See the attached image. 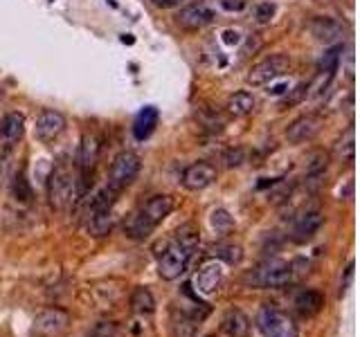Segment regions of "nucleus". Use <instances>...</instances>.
<instances>
[{
    "instance_id": "4be33fe9",
    "label": "nucleus",
    "mask_w": 360,
    "mask_h": 337,
    "mask_svg": "<svg viewBox=\"0 0 360 337\" xmlns=\"http://www.w3.org/2000/svg\"><path fill=\"white\" fill-rule=\"evenodd\" d=\"M227 113L232 115V117H245V115H250L254 110V97L248 92V90H241V92H234L230 99H227Z\"/></svg>"
},
{
    "instance_id": "dca6fc26",
    "label": "nucleus",
    "mask_w": 360,
    "mask_h": 337,
    "mask_svg": "<svg viewBox=\"0 0 360 337\" xmlns=\"http://www.w3.org/2000/svg\"><path fill=\"white\" fill-rule=\"evenodd\" d=\"M99 153H101V138L97 133H86L81 138V144H79V169H81V178L86 180L88 173H92L95 165H97L99 160Z\"/></svg>"
},
{
    "instance_id": "423d86ee",
    "label": "nucleus",
    "mask_w": 360,
    "mask_h": 337,
    "mask_svg": "<svg viewBox=\"0 0 360 337\" xmlns=\"http://www.w3.org/2000/svg\"><path fill=\"white\" fill-rule=\"evenodd\" d=\"M140 167H142V162H140L138 153H133V151L117 153L108 169V189L115 191V194H120L122 189H126L131 182L138 178Z\"/></svg>"
},
{
    "instance_id": "bb28decb",
    "label": "nucleus",
    "mask_w": 360,
    "mask_h": 337,
    "mask_svg": "<svg viewBox=\"0 0 360 337\" xmlns=\"http://www.w3.org/2000/svg\"><path fill=\"white\" fill-rule=\"evenodd\" d=\"M14 196L21 200V202H30L32 200V187L27 182L25 173H16L14 178Z\"/></svg>"
},
{
    "instance_id": "ddd939ff",
    "label": "nucleus",
    "mask_w": 360,
    "mask_h": 337,
    "mask_svg": "<svg viewBox=\"0 0 360 337\" xmlns=\"http://www.w3.org/2000/svg\"><path fill=\"white\" fill-rule=\"evenodd\" d=\"M216 176H219V171L210 162H194L183 173V187L189 191H203L214 185Z\"/></svg>"
},
{
    "instance_id": "a211bd4d",
    "label": "nucleus",
    "mask_w": 360,
    "mask_h": 337,
    "mask_svg": "<svg viewBox=\"0 0 360 337\" xmlns=\"http://www.w3.org/2000/svg\"><path fill=\"white\" fill-rule=\"evenodd\" d=\"M158 120H160L158 108H154V106H147V108H142L138 113L136 122H133V135H136V140L145 142L147 138H151V133H154L156 126H158Z\"/></svg>"
},
{
    "instance_id": "2eb2a0df",
    "label": "nucleus",
    "mask_w": 360,
    "mask_h": 337,
    "mask_svg": "<svg viewBox=\"0 0 360 337\" xmlns=\"http://www.w3.org/2000/svg\"><path fill=\"white\" fill-rule=\"evenodd\" d=\"M311 34H313L316 41L325 43V45H336L340 38L345 36V27L340 21L331 16H316L309 25Z\"/></svg>"
},
{
    "instance_id": "f03ea898",
    "label": "nucleus",
    "mask_w": 360,
    "mask_h": 337,
    "mask_svg": "<svg viewBox=\"0 0 360 337\" xmlns=\"http://www.w3.org/2000/svg\"><path fill=\"white\" fill-rule=\"evenodd\" d=\"M174 211V198L172 196H154L145 205H140L133 214L126 218L124 232L129 238L142 240L151 236V232L163 223V220Z\"/></svg>"
},
{
    "instance_id": "9b49d317",
    "label": "nucleus",
    "mask_w": 360,
    "mask_h": 337,
    "mask_svg": "<svg viewBox=\"0 0 360 337\" xmlns=\"http://www.w3.org/2000/svg\"><path fill=\"white\" fill-rule=\"evenodd\" d=\"M70 324V315L61 308H47L34 320V331L43 337H59Z\"/></svg>"
},
{
    "instance_id": "c85d7f7f",
    "label": "nucleus",
    "mask_w": 360,
    "mask_h": 337,
    "mask_svg": "<svg viewBox=\"0 0 360 337\" xmlns=\"http://www.w3.org/2000/svg\"><path fill=\"white\" fill-rule=\"evenodd\" d=\"M216 256L223 258V261H227L230 265H236V263H241L243 249L239 245H223V247L216 249Z\"/></svg>"
},
{
    "instance_id": "b1692460",
    "label": "nucleus",
    "mask_w": 360,
    "mask_h": 337,
    "mask_svg": "<svg viewBox=\"0 0 360 337\" xmlns=\"http://www.w3.org/2000/svg\"><path fill=\"white\" fill-rule=\"evenodd\" d=\"M340 56H343V45L336 43L334 47H329V50H327L325 54H322L318 70H320V72H331V74H336V72H338V65H340Z\"/></svg>"
},
{
    "instance_id": "2f4dec72",
    "label": "nucleus",
    "mask_w": 360,
    "mask_h": 337,
    "mask_svg": "<svg viewBox=\"0 0 360 337\" xmlns=\"http://www.w3.org/2000/svg\"><path fill=\"white\" fill-rule=\"evenodd\" d=\"M221 7L227 12H241L245 9V0H221Z\"/></svg>"
},
{
    "instance_id": "4468645a",
    "label": "nucleus",
    "mask_w": 360,
    "mask_h": 337,
    "mask_svg": "<svg viewBox=\"0 0 360 337\" xmlns=\"http://www.w3.org/2000/svg\"><path fill=\"white\" fill-rule=\"evenodd\" d=\"M223 283V265L212 258V261H205L201 268H198V272L194 274V281L192 286L196 288V293L201 295H212L221 288Z\"/></svg>"
},
{
    "instance_id": "5701e85b",
    "label": "nucleus",
    "mask_w": 360,
    "mask_h": 337,
    "mask_svg": "<svg viewBox=\"0 0 360 337\" xmlns=\"http://www.w3.org/2000/svg\"><path fill=\"white\" fill-rule=\"evenodd\" d=\"M131 306L140 315H151L156 311V299L149 288H136L133 295H131Z\"/></svg>"
},
{
    "instance_id": "f3484780",
    "label": "nucleus",
    "mask_w": 360,
    "mask_h": 337,
    "mask_svg": "<svg viewBox=\"0 0 360 337\" xmlns=\"http://www.w3.org/2000/svg\"><path fill=\"white\" fill-rule=\"evenodd\" d=\"M322 220H325L322 211H318V209L304 211V214L295 220V225H293V234H291L293 243H300V245L309 243V240L318 234V229L322 227Z\"/></svg>"
},
{
    "instance_id": "f704fd0d",
    "label": "nucleus",
    "mask_w": 360,
    "mask_h": 337,
    "mask_svg": "<svg viewBox=\"0 0 360 337\" xmlns=\"http://www.w3.org/2000/svg\"><path fill=\"white\" fill-rule=\"evenodd\" d=\"M223 36H225V43H239V34L236 32H232V30H227V32H223Z\"/></svg>"
},
{
    "instance_id": "f257e3e1",
    "label": "nucleus",
    "mask_w": 360,
    "mask_h": 337,
    "mask_svg": "<svg viewBox=\"0 0 360 337\" xmlns=\"http://www.w3.org/2000/svg\"><path fill=\"white\" fill-rule=\"evenodd\" d=\"M198 229L187 223L176 232L174 240L167 245V249L163 252V256L158 258V274L165 279V281H174L180 274L187 270L189 258H192L194 249L198 247Z\"/></svg>"
},
{
    "instance_id": "7c9ffc66",
    "label": "nucleus",
    "mask_w": 360,
    "mask_h": 337,
    "mask_svg": "<svg viewBox=\"0 0 360 337\" xmlns=\"http://www.w3.org/2000/svg\"><path fill=\"white\" fill-rule=\"evenodd\" d=\"M212 223L214 227H232V218L225 209H216L212 214Z\"/></svg>"
},
{
    "instance_id": "7ed1b4c3",
    "label": "nucleus",
    "mask_w": 360,
    "mask_h": 337,
    "mask_svg": "<svg viewBox=\"0 0 360 337\" xmlns=\"http://www.w3.org/2000/svg\"><path fill=\"white\" fill-rule=\"evenodd\" d=\"M81 189L79 182L74 178V173L70 171V167L59 165L50 176V202L54 209H68L74 200L79 198Z\"/></svg>"
},
{
    "instance_id": "6ab92c4d",
    "label": "nucleus",
    "mask_w": 360,
    "mask_h": 337,
    "mask_svg": "<svg viewBox=\"0 0 360 337\" xmlns=\"http://www.w3.org/2000/svg\"><path fill=\"white\" fill-rule=\"evenodd\" d=\"M221 329H223L225 335H230V337H245V335H248V331H250V320L241 311L232 308V311H227L223 315Z\"/></svg>"
},
{
    "instance_id": "a878e982",
    "label": "nucleus",
    "mask_w": 360,
    "mask_h": 337,
    "mask_svg": "<svg viewBox=\"0 0 360 337\" xmlns=\"http://www.w3.org/2000/svg\"><path fill=\"white\" fill-rule=\"evenodd\" d=\"M354 151H356V147H354V129L349 126L347 133L343 135V140L338 142L336 153L343 162H354Z\"/></svg>"
},
{
    "instance_id": "f8f14e48",
    "label": "nucleus",
    "mask_w": 360,
    "mask_h": 337,
    "mask_svg": "<svg viewBox=\"0 0 360 337\" xmlns=\"http://www.w3.org/2000/svg\"><path fill=\"white\" fill-rule=\"evenodd\" d=\"M63 131H65V117L59 110L45 108V110H41L39 117H36L34 135H36V140L43 142V144L54 142Z\"/></svg>"
},
{
    "instance_id": "c756f323",
    "label": "nucleus",
    "mask_w": 360,
    "mask_h": 337,
    "mask_svg": "<svg viewBox=\"0 0 360 337\" xmlns=\"http://www.w3.org/2000/svg\"><path fill=\"white\" fill-rule=\"evenodd\" d=\"M306 88H309V83H306V81L297 83L295 88L291 90V94H286V99H284V101L279 104V108H291V106H295V104H300V101H304V99H306Z\"/></svg>"
},
{
    "instance_id": "20e7f679",
    "label": "nucleus",
    "mask_w": 360,
    "mask_h": 337,
    "mask_svg": "<svg viewBox=\"0 0 360 337\" xmlns=\"http://www.w3.org/2000/svg\"><path fill=\"white\" fill-rule=\"evenodd\" d=\"M115 191H111L108 187L92 200L90 205V216H88V232L95 238L108 236L113 229V220H115Z\"/></svg>"
},
{
    "instance_id": "1a4fd4ad",
    "label": "nucleus",
    "mask_w": 360,
    "mask_h": 337,
    "mask_svg": "<svg viewBox=\"0 0 360 337\" xmlns=\"http://www.w3.org/2000/svg\"><path fill=\"white\" fill-rule=\"evenodd\" d=\"M176 23L180 30L185 32H198L203 27L212 25L214 23V12L210 5L205 3H194V5H187L178 12L176 16Z\"/></svg>"
},
{
    "instance_id": "72a5a7b5",
    "label": "nucleus",
    "mask_w": 360,
    "mask_h": 337,
    "mask_svg": "<svg viewBox=\"0 0 360 337\" xmlns=\"http://www.w3.org/2000/svg\"><path fill=\"white\" fill-rule=\"evenodd\" d=\"M352 277H354V261L347 265V270H345V283H343V293L347 290V286H349V281H352Z\"/></svg>"
},
{
    "instance_id": "393cba45",
    "label": "nucleus",
    "mask_w": 360,
    "mask_h": 337,
    "mask_svg": "<svg viewBox=\"0 0 360 337\" xmlns=\"http://www.w3.org/2000/svg\"><path fill=\"white\" fill-rule=\"evenodd\" d=\"M196 324H198V320H194L192 315L180 313V317H174L172 331H174L176 337H194V333H196Z\"/></svg>"
},
{
    "instance_id": "473e14b6",
    "label": "nucleus",
    "mask_w": 360,
    "mask_h": 337,
    "mask_svg": "<svg viewBox=\"0 0 360 337\" xmlns=\"http://www.w3.org/2000/svg\"><path fill=\"white\" fill-rule=\"evenodd\" d=\"M151 3H154L158 9H174L180 3H185V0H151Z\"/></svg>"
},
{
    "instance_id": "39448f33",
    "label": "nucleus",
    "mask_w": 360,
    "mask_h": 337,
    "mask_svg": "<svg viewBox=\"0 0 360 337\" xmlns=\"http://www.w3.org/2000/svg\"><path fill=\"white\" fill-rule=\"evenodd\" d=\"M293 279V265L281 258H266L248 274V281L257 288H284Z\"/></svg>"
},
{
    "instance_id": "6e6552de",
    "label": "nucleus",
    "mask_w": 360,
    "mask_h": 337,
    "mask_svg": "<svg viewBox=\"0 0 360 337\" xmlns=\"http://www.w3.org/2000/svg\"><path fill=\"white\" fill-rule=\"evenodd\" d=\"M291 70V56L288 54H270L257 65H252V70L248 72V83L259 88V85H266L275 79H279Z\"/></svg>"
},
{
    "instance_id": "412c9836",
    "label": "nucleus",
    "mask_w": 360,
    "mask_h": 337,
    "mask_svg": "<svg viewBox=\"0 0 360 337\" xmlns=\"http://www.w3.org/2000/svg\"><path fill=\"white\" fill-rule=\"evenodd\" d=\"M295 308L304 317H313L325 308V297H322L318 290H302L295 297Z\"/></svg>"
},
{
    "instance_id": "0eeeda50",
    "label": "nucleus",
    "mask_w": 360,
    "mask_h": 337,
    "mask_svg": "<svg viewBox=\"0 0 360 337\" xmlns=\"http://www.w3.org/2000/svg\"><path fill=\"white\" fill-rule=\"evenodd\" d=\"M257 329L263 337H300L295 322L275 306H261L257 313Z\"/></svg>"
},
{
    "instance_id": "9d476101",
    "label": "nucleus",
    "mask_w": 360,
    "mask_h": 337,
    "mask_svg": "<svg viewBox=\"0 0 360 337\" xmlns=\"http://www.w3.org/2000/svg\"><path fill=\"white\" fill-rule=\"evenodd\" d=\"M322 126H325V117H322L320 113H306V115H302V117H297L286 129V140L291 144L311 142L322 131Z\"/></svg>"
},
{
    "instance_id": "cd10ccee",
    "label": "nucleus",
    "mask_w": 360,
    "mask_h": 337,
    "mask_svg": "<svg viewBox=\"0 0 360 337\" xmlns=\"http://www.w3.org/2000/svg\"><path fill=\"white\" fill-rule=\"evenodd\" d=\"M275 12H277V7H275V3H270V0L254 5V21H257L259 25H266V23L272 21Z\"/></svg>"
},
{
    "instance_id": "aec40b11",
    "label": "nucleus",
    "mask_w": 360,
    "mask_h": 337,
    "mask_svg": "<svg viewBox=\"0 0 360 337\" xmlns=\"http://www.w3.org/2000/svg\"><path fill=\"white\" fill-rule=\"evenodd\" d=\"M23 131H25V115L23 113H7L3 122H0V135L7 144H14L23 138Z\"/></svg>"
},
{
    "instance_id": "c9c22d12",
    "label": "nucleus",
    "mask_w": 360,
    "mask_h": 337,
    "mask_svg": "<svg viewBox=\"0 0 360 337\" xmlns=\"http://www.w3.org/2000/svg\"><path fill=\"white\" fill-rule=\"evenodd\" d=\"M207 337H214V335H207Z\"/></svg>"
}]
</instances>
